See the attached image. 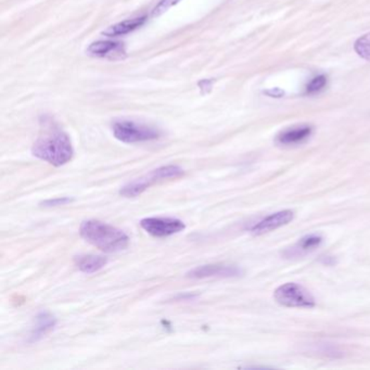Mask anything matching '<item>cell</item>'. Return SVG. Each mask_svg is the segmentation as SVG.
Returning a JSON list of instances; mask_svg holds the SVG:
<instances>
[{"mask_svg": "<svg viewBox=\"0 0 370 370\" xmlns=\"http://www.w3.org/2000/svg\"><path fill=\"white\" fill-rule=\"evenodd\" d=\"M32 153L54 167H62L73 159L74 149L68 135L59 127L50 125L34 143Z\"/></svg>", "mask_w": 370, "mask_h": 370, "instance_id": "1", "label": "cell"}, {"mask_svg": "<svg viewBox=\"0 0 370 370\" xmlns=\"http://www.w3.org/2000/svg\"><path fill=\"white\" fill-rule=\"evenodd\" d=\"M80 234L87 242L107 253L124 250L129 244V237L123 230L100 220H85L80 225Z\"/></svg>", "mask_w": 370, "mask_h": 370, "instance_id": "2", "label": "cell"}, {"mask_svg": "<svg viewBox=\"0 0 370 370\" xmlns=\"http://www.w3.org/2000/svg\"><path fill=\"white\" fill-rule=\"evenodd\" d=\"M184 175V169L177 165H165L153 169L147 175L143 176L136 181L125 185L120 190V195L125 198H136L145 191L148 188L159 183V181H167V179H179Z\"/></svg>", "mask_w": 370, "mask_h": 370, "instance_id": "3", "label": "cell"}, {"mask_svg": "<svg viewBox=\"0 0 370 370\" xmlns=\"http://www.w3.org/2000/svg\"><path fill=\"white\" fill-rule=\"evenodd\" d=\"M112 131L115 138L124 143H145L155 141L161 136L159 129L129 120L113 123Z\"/></svg>", "mask_w": 370, "mask_h": 370, "instance_id": "4", "label": "cell"}, {"mask_svg": "<svg viewBox=\"0 0 370 370\" xmlns=\"http://www.w3.org/2000/svg\"><path fill=\"white\" fill-rule=\"evenodd\" d=\"M275 300L286 307H314L315 299L304 287L294 282L282 285L275 290Z\"/></svg>", "mask_w": 370, "mask_h": 370, "instance_id": "5", "label": "cell"}, {"mask_svg": "<svg viewBox=\"0 0 370 370\" xmlns=\"http://www.w3.org/2000/svg\"><path fill=\"white\" fill-rule=\"evenodd\" d=\"M141 226L145 232L157 238L179 234L186 228L183 220L173 217L143 218L141 220Z\"/></svg>", "mask_w": 370, "mask_h": 370, "instance_id": "6", "label": "cell"}, {"mask_svg": "<svg viewBox=\"0 0 370 370\" xmlns=\"http://www.w3.org/2000/svg\"><path fill=\"white\" fill-rule=\"evenodd\" d=\"M242 270L234 265L209 264L202 265L187 273V277L192 279L232 278L241 276Z\"/></svg>", "mask_w": 370, "mask_h": 370, "instance_id": "7", "label": "cell"}, {"mask_svg": "<svg viewBox=\"0 0 370 370\" xmlns=\"http://www.w3.org/2000/svg\"><path fill=\"white\" fill-rule=\"evenodd\" d=\"M87 54L96 58L122 59L126 54L123 42L113 40H98L90 44Z\"/></svg>", "mask_w": 370, "mask_h": 370, "instance_id": "8", "label": "cell"}, {"mask_svg": "<svg viewBox=\"0 0 370 370\" xmlns=\"http://www.w3.org/2000/svg\"><path fill=\"white\" fill-rule=\"evenodd\" d=\"M293 217H294L293 211L284 210V211L277 212V213L265 217L264 220L258 222L250 230L256 236H261V234H268V232H273V230H276L277 228L287 225V224L290 223Z\"/></svg>", "mask_w": 370, "mask_h": 370, "instance_id": "9", "label": "cell"}, {"mask_svg": "<svg viewBox=\"0 0 370 370\" xmlns=\"http://www.w3.org/2000/svg\"><path fill=\"white\" fill-rule=\"evenodd\" d=\"M313 133V127L309 125H300V126H293L290 129L279 133L276 138V143L279 145L290 147V145H298L304 143L311 137Z\"/></svg>", "mask_w": 370, "mask_h": 370, "instance_id": "10", "label": "cell"}, {"mask_svg": "<svg viewBox=\"0 0 370 370\" xmlns=\"http://www.w3.org/2000/svg\"><path fill=\"white\" fill-rule=\"evenodd\" d=\"M323 242V237L319 234H309L305 236L302 239L299 240V242L287 249L284 252V256L286 258H299V256H305V254L311 253L313 251L316 250Z\"/></svg>", "mask_w": 370, "mask_h": 370, "instance_id": "11", "label": "cell"}, {"mask_svg": "<svg viewBox=\"0 0 370 370\" xmlns=\"http://www.w3.org/2000/svg\"><path fill=\"white\" fill-rule=\"evenodd\" d=\"M76 268L85 274H94L106 266L108 258L105 256H92V254H82L74 258Z\"/></svg>", "mask_w": 370, "mask_h": 370, "instance_id": "12", "label": "cell"}, {"mask_svg": "<svg viewBox=\"0 0 370 370\" xmlns=\"http://www.w3.org/2000/svg\"><path fill=\"white\" fill-rule=\"evenodd\" d=\"M145 21H147V17H145V16L134 18V19L125 20V21L110 26L108 30L103 32V35L108 36V37L124 36L126 34L131 33V32L136 31L137 28H141Z\"/></svg>", "mask_w": 370, "mask_h": 370, "instance_id": "13", "label": "cell"}, {"mask_svg": "<svg viewBox=\"0 0 370 370\" xmlns=\"http://www.w3.org/2000/svg\"><path fill=\"white\" fill-rule=\"evenodd\" d=\"M56 319L49 313H40L36 317L35 327L31 333V342H36L42 339L56 327Z\"/></svg>", "mask_w": 370, "mask_h": 370, "instance_id": "14", "label": "cell"}, {"mask_svg": "<svg viewBox=\"0 0 370 370\" xmlns=\"http://www.w3.org/2000/svg\"><path fill=\"white\" fill-rule=\"evenodd\" d=\"M354 49L359 56L370 62V33L362 36L355 42Z\"/></svg>", "mask_w": 370, "mask_h": 370, "instance_id": "15", "label": "cell"}, {"mask_svg": "<svg viewBox=\"0 0 370 370\" xmlns=\"http://www.w3.org/2000/svg\"><path fill=\"white\" fill-rule=\"evenodd\" d=\"M327 84V78L325 76H317L307 84L306 94L314 95L323 90V87Z\"/></svg>", "mask_w": 370, "mask_h": 370, "instance_id": "16", "label": "cell"}, {"mask_svg": "<svg viewBox=\"0 0 370 370\" xmlns=\"http://www.w3.org/2000/svg\"><path fill=\"white\" fill-rule=\"evenodd\" d=\"M181 0H160V3L155 6V9L153 10V17H160L162 14L167 12V10L171 9L174 6L181 3Z\"/></svg>", "mask_w": 370, "mask_h": 370, "instance_id": "17", "label": "cell"}, {"mask_svg": "<svg viewBox=\"0 0 370 370\" xmlns=\"http://www.w3.org/2000/svg\"><path fill=\"white\" fill-rule=\"evenodd\" d=\"M72 201V198H56V199H49L42 202V205L48 206V208H52V206L66 205V204L71 203Z\"/></svg>", "mask_w": 370, "mask_h": 370, "instance_id": "18", "label": "cell"}]
</instances>
